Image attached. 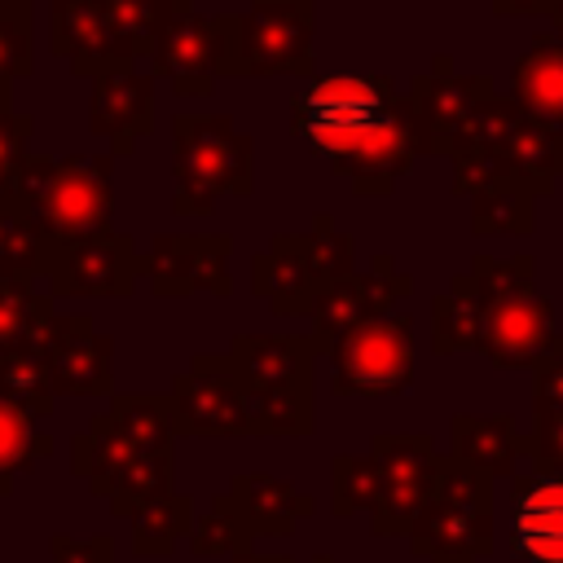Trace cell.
Wrapping results in <instances>:
<instances>
[{
	"mask_svg": "<svg viewBox=\"0 0 563 563\" xmlns=\"http://www.w3.org/2000/svg\"><path fill=\"white\" fill-rule=\"evenodd\" d=\"M13 202L48 246L106 233L114 211V154H26Z\"/></svg>",
	"mask_w": 563,
	"mask_h": 563,
	"instance_id": "6da1fadb",
	"label": "cell"
},
{
	"mask_svg": "<svg viewBox=\"0 0 563 563\" xmlns=\"http://www.w3.org/2000/svg\"><path fill=\"white\" fill-rule=\"evenodd\" d=\"M172 176L176 216H207L220 194H251V136L224 114L172 119Z\"/></svg>",
	"mask_w": 563,
	"mask_h": 563,
	"instance_id": "7a4b0ae2",
	"label": "cell"
},
{
	"mask_svg": "<svg viewBox=\"0 0 563 563\" xmlns=\"http://www.w3.org/2000/svg\"><path fill=\"white\" fill-rule=\"evenodd\" d=\"M413 554L427 563H475L493 545V479L466 462H440V484L409 528Z\"/></svg>",
	"mask_w": 563,
	"mask_h": 563,
	"instance_id": "3957f363",
	"label": "cell"
},
{
	"mask_svg": "<svg viewBox=\"0 0 563 563\" xmlns=\"http://www.w3.org/2000/svg\"><path fill=\"white\" fill-rule=\"evenodd\" d=\"M400 92L383 75H325L312 79L295 101H290V128L308 141L312 154L325 163L365 128H374Z\"/></svg>",
	"mask_w": 563,
	"mask_h": 563,
	"instance_id": "277c9868",
	"label": "cell"
},
{
	"mask_svg": "<svg viewBox=\"0 0 563 563\" xmlns=\"http://www.w3.org/2000/svg\"><path fill=\"white\" fill-rule=\"evenodd\" d=\"M150 70L172 84L180 97H202L216 88L220 75H242L238 66V13L198 18L176 13L150 40Z\"/></svg>",
	"mask_w": 563,
	"mask_h": 563,
	"instance_id": "5b68a950",
	"label": "cell"
},
{
	"mask_svg": "<svg viewBox=\"0 0 563 563\" xmlns=\"http://www.w3.org/2000/svg\"><path fill=\"white\" fill-rule=\"evenodd\" d=\"M339 396H396L413 378V321L405 312L356 325L330 347Z\"/></svg>",
	"mask_w": 563,
	"mask_h": 563,
	"instance_id": "8992f818",
	"label": "cell"
},
{
	"mask_svg": "<svg viewBox=\"0 0 563 563\" xmlns=\"http://www.w3.org/2000/svg\"><path fill=\"white\" fill-rule=\"evenodd\" d=\"M493 97V84L479 75H457L449 57H435L431 75H418L409 88V110L422 132V150L462 158L479 145V106Z\"/></svg>",
	"mask_w": 563,
	"mask_h": 563,
	"instance_id": "52a82bcc",
	"label": "cell"
},
{
	"mask_svg": "<svg viewBox=\"0 0 563 563\" xmlns=\"http://www.w3.org/2000/svg\"><path fill=\"white\" fill-rule=\"evenodd\" d=\"M48 40L53 53L84 79L123 70L145 53L114 0H48Z\"/></svg>",
	"mask_w": 563,
	"mask_h": 563,
	"instance_id": "ba28073f",
	"label": "cell"
},
{
	"mask_svg": "<svg viewBox=\"0 0 563 563\" xmlns=\"http://www.w3.org/2000/svg\"><path fill=\"white\" fill-rule=\"evenodd\" d=\"M176 435H238L251 431V387L224 356H194L185 374L172 378Z\"/></svg>",
	"mask_w": 563,
	"mask_h": 563,
	"instance_id": "9c48e42d",
	"label": "cell"
},
{
	"mask_svg": "<svg viewBox=\"0 0 563 563\" xmlns=\"http://www.w3.org/2000/svg\"><path fill=\"white\" fill-rule=\"evenodd\" d=\"M475 347L488 361H497V365L541 369V365H550V361L563 356V334L554 330L550 303L537 299L532 286H528V290H506V295L479 299V334H475Z\"/></svg>",
	"mask_w": 563,
	"mask_h": 563,
	"instance_id": "30bf717a",
	"label": "cell"
},
{
	"mask_svg": "<svg viewBox=\"0 0 563 563\" xmlns=\"http://www.w3.org/2000/svg\"><path fill=\"white\" fill-rule=\"evenodd\" d=\"M378 462V501H374V532H409L418 510L431 501L440 484V462L427 435H378L374 453Z\"/></svg>",
	"mask_w": 563,
	"mask_h": 563,
	"instance_id": "8fae6325",
	"label": "cell"
},
{
	"mask_svg": "<svg viewBox=\"0 0 563 563\" xmlns=\"http://www.w3.org/2000/svg\"><path fill=\"white\" fill-rule=\"evenodd\" d=\"M312 62V0H251L238 18L242 75H299Z\"/></svg>",
	"mask_w": 563,
	"mask_h": 563,
	"instance_id": "7c38bea8",
	"label": "cell"
},
{
	"mask_svg": "<svg viewBox=\"0 0 563 563\" xmlns=\"http://www.w3.org/2000/svg\"><path fill=\"white\" fill-rule=\"evenodd\" d=\"M413 290V282L396 268V260L391 255H378L365 273H347V277H339L334 286H325L321 295H317V303H312V334H308V343H312V352H330L343 334H352L356 325H365V321H378V317H391V303L400 299V295H409Z\"/></svg>",
	"mask_w": 563,
	"mask_h": 563,
	"instance_id": "4fadbf2b",
	"label": "cell"
},
{
	"mask_svg": "<svg viewBox=\"0 0 563 563\" xmlns=\"http://www.w3.org/2000/svg\"><path fill=\"white\" fill-rule=\"evenodd\" d=\"M229 251H233L229 233H158L141 255V273L154 295H194V290L229 295L233 290Z\"/></svg>",
	"mask_w": 563,
	"mask_h": 563,
	"instance_id": "5bb4252c",
	"label": "cell"
},
{
	"mask_svg": "<svg viewBox=\"0 0 563 563\" xmlns=\"http://www.w3.org/2000/svg\"><path fill=\"white\" fill-rule=\"evenodd\" d=\"M57 396H106L114 387V343L88 312H53L40 339Z\"/></svg>",
	"mask_w": 563,
	"mask_h": 563,
	"instance_id": "9a60e30c",
	"label": "cell"
},
{
	"mask_svg": "<svg viewBox=\"0 0 563 563\" xmlns=\"http://www.w3.org/2000/svg\"><path fill=\"white\" fill-rule=\"evenodd\" d=\"M136 277H141L136 242L119 229L53 246V260H48L53 295H132Z\"/></svg>",
	"mask_w": 563,
	"mask_h": 563,
	"instance_id": "2e32d148",
	"label": "cell"
},
{
	"mask_svg": "<svg viewBox=\"0 0 563 563\" xmlns=\"http://www.w3.org/2000/svg\"><path fill=\"white\" fill-rule=\"evenodd\" d=\"M88 128L110 145V154H128L154 128V75H141L136 66L97 75L88 97Z\"/></svg>",
	"mask_w": 563,
	"mask_h": 563,
	"instance_id": "e0dca14e",
	"label": "cell"
},
{
	"mask_svg": "<svg viewBox=\"0 0 563 563\" xmlns=\"http://www.w3.org/2000/svg\"><path fill=\"white\" fill-rule=\"evenodd\" d=\"M510 550L523 563H563V479L537 471L532 484L519 479L510 515Z\"/></svg>",
	"mask_w": 563,
	"mask_h": 563,
	"instance_id": "ac0fdd59",
	"label": "cell"
},
{
	"mask_svg": "<svg viewBox=\"0 0 563 563\" xmlns=\"http://www.w3.org/2000/svg\"><path fill=\"white\" fill-rule=\"evenodd\" d=\"M251 286H255V295H264L273 303V312H312L317 295L325 290L321 277L312 273L308 255H303L299 233L273 238V246L255 255Z\"/></svg>",
	"mask_w": 563,
	"mask_h": 563,
	"instance_id": "d6986e66",
	"label": "cell"
},
{
	"mask_svg": "<svg viewBox=\"0 0 563 563\" xmlns=\"http://www.w3.org/2000/svg\"><path fill=\"white\" fill-rule=\"evenodd\" d=\"M312 356L317 352L308 339H268V334H238L229 347V361L238 365V374L246 378L251 391L308 383Z\"/></svg>",
	"mask_w": 563,
	"mask_h": 563,
	"instance_id": "ffe728a7",
	"label": "cell"
},
{
	"mask_svg": "<svg viewBox=\"0 0 563 563\" xmlns=\"http://www.w3.org/2000/svg\"><path fill=\"white\" fill-rule=\"evenodd\" d=\"M523 453V440L515 435V422L506 413H457L453 418V457L466 462L479 475H510L515 457Z\"/></svg>",
	"mask_w": 563,
	"mask_h": 563,
	"instance_id": "44dd1931",
	"label": "cell"
},
{
	"mask_svg": "<svg viewBox=\"0 0 563 563\" xmlns=\"http://www.w3.org/2000/svg\"><path fill=\"white\" fill-rule=\"evenodd\" d=\"M229 497L238 501L251 537H286L295 528V519L312 510V501L277 475H242L229 488Z\"/></svg>",
	"mask_w": 563,
	"mask_h": 563,
	"instance_id": "7402d4cb",
	"label": "cell"
},
{
	"mask_svg": "<svg viewBox=\"0 0 563 563\" xmlns=\"http://www.w3.org/2000/svg\"><path fill=\"white\" fill-rule=\"evenodd\" d=\"M532 119L563 128V40L541 35L515 66V92H510Z\"/></svg>",
	"mask_w": 563,
	"mask_h": 563,
	"instance_id": "603a6c76",
	"label": "cell"
},
{
	"mask_svg": "<svg viewBox=\"0 0 563 563\" xmlns=\"http://www.w3.org/2000/svg\"><path fill=\"white\" fill-rule=\"evenodd\" d=\"M532 189L515 176H488L471 189V229L475 233H532Z\"/></svg>",
	"mask_w": 563,
	"mask_h": 563,
	"instance_id": "cb8c5ba5",
	"label": "cell"
},
{
	"mask_svg": "<svg viewBox=\"0 0 563 563\" xmlns=\"http://www.w3.org/2000/svg\"><path fill=\"white\" fill-rule=\"evenodd\" d=\"M48 317H53V299L35 282L4 277L0 282V356L18 347H40Z\"/></svg>",
	"mask_w": 563,
	"mask_h": 563,
	"instance_id": "d4e9b609",
	"label": "cell"
},
{
	"mask_svg": "<svg viewBox=\"0 0 563 563\" xmlns=\"http://www.w3.org/2000/svg\"><path fill=\"white\" fill-rule=\"evenodd\" d=\"M194 497L185 493H163L145 510L132 515V554L136 559H163L176 550L180 537L194 532Z\"/></svg>",
	"mask_w": 563,
	"mask_h": 563,
	"instance_id": "484cf974",
	"label": "cell"
},
{
	"mask_svg": "<svg viewBox=\"0 0 563 563\" xmlns=\"http://www.w3.org/2000/svg\"><path fill=\"white\" fill-rule=\"evenodd\" d=\"M0 400L26 409L31 418H44L53 409L57 391H53V374L40 347H18L0 356Z\"/></svg>",
	"mask_w": 563,
	"mask_h": 563,
	"instance_id": "4316f807",
	"label": "cell"
},
{
	"mask_svg": "<svg viewBox=\"0 0 563 563\" xmlns=\"http://www.w3.org/2000/svg\"><path fill=\"white\" fill-rule=\"evenodd\" d=\"M48 260H53V246L35 233V224L22 216V207L0 202V273L40 282V277H48Z\"/></svg>",
	"mask_w": 563,
	"mask_h": 563,
	"instance_id": "83f0119b",
	"label": "cell"
},
{
	"mask_svg": "<svg viewBox=\"0 0 563 563\" xmlns=\"http://www.w3.org/2000/svg\"><path fill=\"white\" fill-rule=\"evenodd\" d=\"M44 453H53V440L35 427V418L9 400H0V497L13 488V479L40 462Z\"/></svg>",
	"mask_w": 563,
	"mask_h": 563,
	"instance_id": "f1b7e54d",
	"label": "cell"
},
{
	"mask_svg": "<svg viewBox=\"0 0 563 563\" xmlns=\"http://www.w3.org/2000/svg\"><path fill=\"white\" fill-rule=\"evenodd\" d=\"M475 334H479V299L471 282L457 277L453 290L431 303V352L449 356L457 347H475Z\"/></svg>",
	"mask_w": 563,
	"mask_h": 563,
	"instance_id": "f546056e",
	"label": "cell"
},
{
	"mask_svg": "<svg viewBox=\"0 0 563 563\" xmlns=\"http://www.w3.org/2000/svg\"><path fill=\"white\" fill-rule=\"evenodd\" d=\"M163 493H172V453H141L136 462H128L119 471V479L110 484L106 501L114 515H136L150 501H158Z\"/></svg>",
	"mask_w": 563,
	"mask_h": 563,
	"instance_id": "4dcf8cb0",
	"label": "cell"
},
{
	"mask_svg": "<svg viewBox=\"0 0 563 563\" xmlns=\"http://www.w3.org/2000/svg\"><path fill=\"white\" fill-rule=\"evenodd\" d=\"M251 431L255 435H303L312 431V396L308 383L251 391Z\"/></svg>",
	"mask_w": 563,
	"mask_h": 563,
	"instance_id": "1f68e13d",
	"label": "cell"
},
{
	"mask_svg": "<svg viewBox=\"0 0 563 563\" xmlns=\"http://www.w3.org/2000/svg\"><path fill=\"white\" fill-rule=\"evenodd\" d=\"M242 545H251V528L238 510V501L229 493H220L211 501V510H202L194 519V532H189V550L198 559H216V554H242Z\"/></svg>",
	"mask_w": 563,
	"mask_h": 563,
	"instance_id": "d6a6232c",
	"label": "cell"
},
{
	"mask_svg": "<svg viewBox=\"0 0 563 563\" xmlns=\"http://www.w3.org/2000/svg\"><path fill=\"white\" fill-rule=\"evenodd\" d=\"M35 70V44H31V4L0 0V84L26 79Z\"/></svg>",
	"mask_w": 563,
	"mask_h": 563,
	"instance_id": "836d02e7",
	"label": "cell"
},
{
	"mask_svg": "<svg viewBox=\"0 0 563 563\" xmlns=\"http://www.w3.org/2000/svg\"><path fill=\"white\" fill-rule=\"evenodd\" d=\"M378 501V462L374 457H334V510H374Z\"/></svg>",
	"mask_w": 563,
	"mask_h": 563,
	"instance_id": "e575fe53",
	"label": "cell"
},
{
	"mask_svg": "<svg viewBox=\"0 0 563 563\" xmlns=\"http://www.w3.org/2000/svg\"><path fill=\"white\" fill-rule=\"evenodd\" d=\"M26 141H31V114L0 106V202H13V194H18V176L31 154Z\"/></svg>",
	"mask_w": 563,
	"mask_h": 563,
	"instance_id": "d590c367",
	"label": "cell"
},
{
	"mask_svg": "<svg viewBox=\"0 0 563 563\" xmlns=\"http://www.w3.org/2000/svg\"><path fill=\"white\" fill-rule=\"evenodd\" d=\"M114 9L123 13V22H128V31L141 40V48L150 53L154 31H158L167 18L189 13V0H114Z\"/></svg>",
	"mask_w": 563,
	"mask_h": 563,
	"instance_id": "8d00e7d4",
	"label": "cell"
},
{
	"mask_svg": "<svg viewBox=\"0 0 563 563\" xmlns=\"http://www.w3.org/2000/svg\"><path fill=\"white\" fill-rule=\"evenodd\" d=\"M523 453L537 471L563 479V413H537V435L523 440Z\"/></svg>",
	"mask_w": 563,
	"mask_h": 563,
	"instance_id": "74e56055",
	"label": "cell"
},
{
	"mask_svg": "<svg viewBox=\"0 0 563 563\" xmlns=\"http://www.w3.org/2000/svg\"><path fill=\"white\" fill-rule=\"evenodd\" d=\"M48 554H53V563H114V541H110L106 532H97V537H88V541L57 532V537L48 541Z\"/></svg>",
	"mask_w": 563,
	"mask_h": 563,
	"instance_id": "f35d334b",
	"label": "cell"
},
{
	"mask_svg": "<svg viewBox=\"0 0 563 563\" xmlns=\"http://www.w3.org/2000/svg\"><path fill=\"white\" fill-rule=\"evenodd\" d=\"M532 413H563V356L532 374Z\"/></svg>",
	"mask_w": 563,
	"mask_h": 563,
	"instance_id": "ab89813d",
	"label": "cell"
},
{
	"mask_svg": "<svg viewBox=\"0 0 563 563\" xmlns=\"http://www.w3.org/2000/svg\"><path fill=\"white\" fill-rule=\"evenodd\" d=\"M563 0H493V9L501 13H554Z\"/></svg>",
	"mask_w": 563,
	"mask_h": 563,
	"instance_id": "60d3db41",
	"label": "cell"
},
{
	"mask_svg": "<svg viewBox=\"0 0 563 563\" xmlns=\"http://www.w3.org/2000/svg\"><path fill=\"white\" fill-rule=\"evenodd\" d=\"M233 563H290V554H238Z\"/></svg>",
	"mask_w": 563,
	"mask_h": 563,
	"instance_id": "b9f144b4",
	"label": "cell"
},
{
	"mask_svg": "<svg viewBox=\"0 0 563 563\" xmlns=\"http://www.w3.org/2000/svg\"><path fill=\"white\" fill-rule=\"evenodd\" d=\"M554 26H559V40H563V4L554 9Z\"/></svg>",
	"mask_w": 563,
	"mask_h": 563,
	"instance_id": "7bdbcfd3",
	"label": "cell"
},
{
	"mask_svg": "<svg viewBox=\"0 0 563 563\" xmlns=\"http://www.w3.org/2000/svg\"><path fill=\"white\" fill-rule=\"evenodd\" d=\"M0 106H9V84H0Z\"/></svg>",
	"mask_w": 563,
	"mask_h": 563,
	"instance_id": "ee69618b",
	"label": "cell"
},
{
	"mask_svg": "<svg viewBox=\"0 0 563 563\" xmlns=\"http://www.w3.org/2000/svg\"><path fill=\"white\" fill-rule=\"evenodd\" d=\"M312 563H330V554H321V559H312Z\"/></svg>",
	"mask_w": 563,
	"mask_h": 563,
	"instance_id": "f6af8a7d",
	"label": "cell"
},
{
	"mask_svg": "<svg viewBox=\"0 0 563 563\" xmlns=\"http://www.w3.org/2000/svg\"><path fill=\"white\" fill-rule=\"evenodd\" d=\"M9 4H31V0H9Z\"/></svg>",
	"mask_w": 563,
	"mask_h": 563,
	"instance_id": "bcb514c9",
	"label": "cell"
},
{
	"mask_svg": "<svg viewBox=\"0 0 563 563\" xmlns=\"http://www.w3.org/2000/svg\"><path fill=\"white\" fill-rule=\"evenodd\" d=\"M0 282H4V273H0Z\"/></svg>",
	"mask_w": 563,
	"mask_h": 563,
	"instance_id": "7dc6e473",
	"label": "cell"
}]
</instances>
